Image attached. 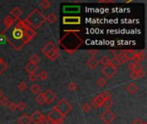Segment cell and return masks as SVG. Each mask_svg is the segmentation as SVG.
Wrapping results in <instances>:
<instances>
[{
  "mask_svg": "<svg viewBox=\"0 0 147 124\" xmlns=\"http://www.w3.org/2000/svg\"><path fill=\"white\" fill-rule=\"evenodd\" d=\"M126 90H127V91H128L131 95H133V94H135V93L137 92V90H138V86L136 85V84L131 83V84H129L128 86L126 87Z\"/></svg>",
  "mask_w": 147,
  "mask_h": 124,
  "instance_id": "19",
  "label": "cell"
},
{
  "mask_svg": "<svg viewBox=\"0 0 147 124\" xmlns=\"http://www.w3.org/2000/svg\"><path fill=\"white\" fill-rule=\"evenodd\" d=\"M115 118V115L110 111L109 109H106L103 113L101 115V119L106 123V124H110Z\"/></svg>",
  "mask_w": 147,
  "mask_h": 124,
  "instance_id": "9",
  "label": "cell"
},
{
  "mask_svg": "<svg viewBox=\"0 0 147 124\" xmlns=\"http://www.w3.org/2000/svg\"><path fill=\"white\" fill-rule=\"evenodd\" d=\"M68 89L70 91L73 92V91H76L77 89V85L75 82H70L69 84H68Z\"/></svg>",
  "mask_w": 147,
  "mask_h": 124,
  "instance_id": "35",
  "label": "cell"
},
{
  "mask_svg": "<svg viewBox=\"0 0 147 124\" xmlns=\"http://www.w3.org/2000/svg\"><path fill=\"white\" fill-rule=\"evenodd\" d=\"M96 83H97V84H98L100 87H103V86H105V85L107 84V80H106L104 78L101 77V78H99L97 79Z\"/></svg>",
  "mask_w": 147,
  "mask_h": 124,
  "instance_id": "33",
  "label": "cell"
},
{
  "mask_svg": "<svg viewBox=\"0 0 147 124\" xmlns=\"http://www.w3.org/2000/svg\"><path fill=\"white\" fill-rule=\"evenodd\" d=\"M26 19L29 22L31 27L34 29L39 28L46 22V16L39 9H33L29 13V15L26 17Z\"/></svg>",
  "mask_w": 147,
  "mask_h": 124,
  "instance_id": "3",
  "label": "cell"
},
{
  "mask_svg": "<svg viewBox=\"0 0 147 124\" xmlns=\"http://www.w3.org/2000/svg\"><path fill=\"white\" fill-rule=\"evenodd\" d=\"M17 87H18V89L21 90V91H25L26 90H27V88H28V85H27V84L25 83V82H20L19 84H18V85H17Z\"/></svg>",
  "mask_w": 147,
  "mask_h": 124,
  "instance_id": "36",
  "label": "cell"
},
{
  "mask_svg": "<svg viewBox=\"0 0 147 124\" xmlns=\"http://www.w3.org/2000/svg\"><path fill=\"white\" fill-rule=\"evenodd\" d=\"M110 65L112 66L115 67V68H118L121 64H120V62H119V59L117 57H113V59H110Z\"/></svg>",
  "mask_w": 147,
  "mask_h": 124,
  "instance_id": "27",
  "label": "cell"
},
{
  "mask_svg": "<svg viewBox=\"0 0 147 124\" xmlns=\"http://www.w3.org/2000/svg\"><path fill=\"white\" fill-rule=\"evenodd\" d=\"M113 100L110 98V99H105V100L103 101L102 106H103L106 109H109V108L113 106Z\"/></svg>",
  "mask_w": 147,
  "mask_h": 124,
  "instance_id": "22",
  "label": "cell"
},
{
  "mask_svg": "<svg viewBox=\"0 0 147 124\" xmlns=\"http://www.w3.org/2000/svg\"><path fill=\"white\" fill-rule=\"evenodd\" d=\"M117 58L119 59V60L120 64H126V63L128 61V60H127V59H126V57L125 56V54H124V52H123V51H121V52H120V53H119V54H118Z\"/></svg>",
  "mask_w": 147,
  "mask_h": 124,
  "instance_id": "26",
  "label": "cell"
},
{
  "mask_svg": "<svg viewBox=\"0 0 147 124\" xmlns=\"http://www.w3.org/2000/svg\"><path fill=\"white\" fill-rule=\"evenodd\" d=\"M144 71V68H143V66L140 65V64H136V65H135V68H134V70L132 71H135L136 73H139V72H141V71Z\"/></svg>",
  "mask_w": 147,
  "mask_h": 124,
  "instance_id": "38",
  "label": "cell"
},
{
  "mask_svg": "<svg viewBox=\"0 0 147 124\" xmlns=\"http://www.w3.org/2000/svg\"><path fill=\"white\" fill-rule=\"evenodd\" d=\"M10 15L12 16V17L15 20H19L20 19V16L21 15V10L19 7H15L10 10Z\"/></svg>",
  "mask_w": 147,
  "mask_h": 124,
  "instance_id": "16",
  "label": "cell"
},
{
  "mask_svg": "<svg viewBox=\"0 0 147 124\" xmlns=\"http://www.w3.org/2000/svg\"><path fill=\"white\" fill-rule=\"evenodd\" d=\"M135 65H136V64H135L134 62H131V63L128 65V69H129L131 71H132L134 70V68H135Z\"/></svg>",
  "mask_w": 147,
  "mask_h": 124,
  "instance_id": "47",
  "label": "cell"
},
{
  "mask_svg": "<svg viewBox=\"0 0 147 124\" xmlns=\"http://www.w3.org/2000/svg\"><path fill=\"white\" fill-rule=\"evenodd\" d=\"M37 78H38V75L35 73V72H33V73H29V76H28V78H29V80L30 81H32V82H34L36 79H37Z\"/></svg>",
  "mask_w": 147,
  "mask_h": 124,
  "instance_id": "41",
  "label": "cell"
},
{
  "mask_svg": "<svg viewBox=\"0 0 147 124\" xmlns=\"http://www.w3.org/2000/svg\"><path fill=\"white\" fill-rule=\"evenodd\" d=\"M7 68H8L7 63H5V62L3 60V59L0 58V76L7 70Z\"/></svg>",
  "mask_w": 147,
  "mask_h": 124,
  "instance_id": "23",
  "label": "cell"
},
{
  "mask_svg": "<svg viewBox=\"0 0 147 124\" xmlns=\"http://www.w3.org/2000/svg\"><path fill=\"white\" fill-rule=\"evenodd\" d=\"M86 65H88V67H89V69L94 70V69H95V68L97 67V65H99V62H98V60H97L95 57H91L90 59H89L87 60Z\"/></svg>",
  "mask_w": 147,
  "mask_h": 124,
  "instance_id": "14",
  "label": "cell"
},
{
  "mask_svg": "<svg viewBox=\"0 0 147 124\" xmlns=\"http://www.w3.org/2000/svg\"><path fill=\"white\" fill-rule=\"evenodd\" d=\"M38 78H40L41 80H46L47 78H48V73L45 71V70H42V71H40V73H39V75H38Z\"/></svg>",
  "mask_w": 147,
  "mask_h": 124,
  "instance_id": "31",
  "label": "cell"
},
{
  "mask_svg": "<svg viewBox=\"0 0 147 124\" xmlns=\"http://www.w3.org/2000/svg\"><path fill=\"white\" fill-rule=\"evenodd\" d=\"M35 101L37 102V103L39 105H43L45 103V97H44V94L43 92L41 93H39L37 95V96L35 97Z\"/></svg>",
  "mask_w": 147,
  "mask_h": 124,
  "instance_id": "20",
  "label": "cell"
},
{
  "mask_svg": "<svg viewBox=\"0 0 147 124\" xmlns=\"http://www.w3.org/2000/svg\"><path fill=\"white\" fill-rule=\"evenodd\" d=\"M15 22V20L9 15H8L7 16H5V18L3 19V23L5 25V28L4 30L1 33V34H3L9 28H10L12 27V25Z\"/></svg>",
  "mask_w": 147,
  "mask_h": 124,
  "instance_id": "12",
  "label": "cell"
},
{
  "mask_svg": "<svg viewBox=\"0 0 147 124\" xmlns=\"http://www.w3.org/2000/svg\"><path fill=\"white\" fill-rule=\"evenodd\" d=\"M100 62L101 63V65H102L103 66H107V65H110V59H109L107 56H103V57L101 59Z\"/></svg>",
  "mask_w": 147,
  "mask_h": 124,
  "instance_id": "29",
  "label": "cell"
},
{
  "mask_svg": "<svg viewBox=\"0 0 147 124\" xmlns=\"http://www.w3.org/2000/svg\"><path fill=\"white\" fill-rule=\"evenodd\" d=\"M80 30H64V35H63L59 40V45L69 53H74L83 44V39L77 34Z\"/></svg>",
  "mask_w": 147,
  "mask_h": 124,
  "instance_id": "2",
  "label": "cell"
},
{
  "mask_svg": "<svg viewBox=\"0 0 147 124\" xmlns=\"http://www.w3.org/2000/svg\"><path fill=\"white\" fill-rule=\"evenodd\" d=\"M16 108H17V107H16V104H15V102H9V110H11V111H15Z\"/></svg>",
  "mask_w": 147,
  "mask_h": 124,
  "instance_id": "42",
  "label": "cell"
},
{
  "mask_svg": "<svg viewBox=\"0 0 147 124\" xmlns=\"http://www.w3.org/2000/svg\"><path fill=\"white\" fill-rule=\"evenodd\" d=\"M91 103H92V106H93L95 108H99L101 107V104H99V103H98L95 99H93V100H92Z\"/></svg>",
  "mask_w": 147,
  "mask_h": 124,
  "instance_id": "43",
  "label": "cell"
},
{
  "mask_svg": "<svg viewBox=\"0 0 147 124\" xmlns=\"http://www.w3.org/2000/svg\"><path fill=\"white\" fill-rule=\"evenodd\" d=\"M45 123H46V124H53V123H52V121H51L49 119H47V118H46Z\"/></svg>",
  "mask_w": 147,
  "mask_h": 124,
  "instance_id": "50",
  "label": "cell"
},
{
  "mask_svg": "<svg viewBox=\"0 0 147 124\" xmlns=\"http://www.w3.org/2000/svg\"><path fill=\"white\" fill-rule=\"evenodd\" d=\"M17 21L16 25L11 30L9 35L6 37V40L15 50L20 51L25 45L33 40L36 32L32 27L26 28L22 23V20L19 19Z\"/></svg>",
  "mask_w": 147,
  "mask_h": 124,
  "instance_id": "1",
  "label": "cell"
},
{
  "mask_svg": "<svg viewBox=\"0 0 147 124\" xmlns=\"http://www.w3.org/2000/svg\"><path fill=\"white\" fill-rule=\"evenodd\" d=\"M97 2L101 3H114L113 0H98Z\"/></svg>",
  "mask_w": 147,
  "mask_h": 124,
  "instance_id": "46",
  "label": "cell"
},
{
  "mask_svg": "<svg viewBox=\"0 0 147 124\" xmlns=\"http://www.w3.org/2000/svg\"><path fill=\"white\" fill-rule=\"evenodd\" d=\"M16 107H17V108H18L20 111H23V110L27 108V105H26V103L23 102H19L16 104Z\"/></svg>",
  "mask_w": 147,
  "mask_h": 124,
  "instance_id": "37",
  "label": "cell"
},
{
  "mask_svg": "<svg viewBox=\"0 0 147 124\" xmlns=\"http://www.w3.org/2000/svg\"><path fill=\"white\" fill-rule=\"evenodd\" d=\"M82 109L84 113H89L90 110H91V105L89 103V102H86L83 105L82 107Z\"/></svg>",
  "mask_w": 147,
  "mask_h": 124,
  "instance_id": "34",
  "label": "cell"
},
{
  "mask_svg": "<svg viewBox=\"0 0 147 124\" xmlns=\"http://www.w3.org/2000/svg\"><path fill=\"white\" fill-rule=\"evenodd\" d=\"M47 119H49L53 124H63L64 123V117L59 114V112L53 108L51 112H49L47 117Z\"/></svg>",
  "mask_w": 147,
  "mask_h": 124,
  "instance_id": "6",
  "label": "cell"
},
{
  "mask_svg": "<svg viewBox=\"0 0 147 124\" xmlns=\"http://www.w3.org/2000/svg\"><path fill=\"white\" fill-rule=\"evenodd\" d=\"M101 72L104 76H106L107 78H112L117 73V68L112 66L111 65H108L107 66H103V68L101 69Z\"/></svg>",
  "mask_w": 147,
  "mask_h": 124,
  "instance_id": "8",
  "label": "cell"
},
{
  "mask_svg": "<svg viewBox=\"0 0 147 124\" xmlns=\"http://www.w3.org/2000/svg\"><path fill=\"white\" fill-rule=\"evenodd\" d=\"M63 23L66 25H77L81 23L80 16H64Z\"/></svg>",
  "mask_w": 147,
  "mask_h": 124,
  "instance_id": "10",
  "label": "cell"
},
{
  "mask_svg": "<svg viewBox=\"0 0 147 124\" xmlns=\"http://www.w3.org/2000/svg\"><path fill=\"white\" fill-rule=\"evenodd\" d=\"M144 122L142 121V120H140L139 118H137L133 122H132V124H144Z\"/></svg>",
  "mask_w": 147,
  "mask_h": 124,
  "instance_id": "48",
  "label": "cell"
},
{
  "mask_svg": "<svg viewBox=\"0 0 147 124\" xmlns=\"http://www.w3.org/2000/svg\"><path fill=\"white\" fill-rule=\"evenodd\" d=\"M0 104L3 107H6V106H9V100L8 99L7 96H3L0 98Z\"/></svg>",
  "mask_w": 147,
  "mask_h": 124,
  "instance_id": "28",
  "label": "cell"
},
{
  "mask_svg": "<svg viewBox=\"0 0 147 124\" xmlns=\"http://www.w3.org/2000/svg\"><path fill=\"white\" fill-rule=\"evenodd\" d=\"M130 78H131L132 79H133V80H135V79L138 78V73H136L135 71H131V73H130Z\"/></svg>",
  "mask_w": 147,
  "mask_h": 124,
  "instance_id": "45",
  "label": "cell"
},
{
  "mask_svg": "<svg viewBox=\"0 0 147 124\" xmlns=\"http://www.w3.org/2000/svg\"><path fill=\"white\" fill-rule=\"evenodd\" d=\"M17 122L19 124H30L31 122V118L30 115L24 113L23 115H21L18 119H17Z\"/></svg>",
  "mask_w": 147,
  "mask_h": 124,
  "instance_id": "13",
  "label": "cell"
},
{
  "mask_svg": "<svg viewBox=\"0 0 147 124\" xmlns=\"http://www.w3.org/2000/svg\"><path fill=\"white\" fill-rule=\"evenodd\" d=\"M80 10V7L78 6H71V8H70L69 6H65L64 7V11L65 12H78Z\"/></svg>",
  "mask_w": 147,
  "mask_h": 124,
  "instance_id": "24",
  "label": "cell"
},
{
  "mask_svg": "<svg viewBox=\"0 0 147 124\" xmlns=\"http://www.w3.org/2000/svg\"><path fill=\"white\" fill-rule=\"evenodd\" d=\"M2 96H3V90L0 89V98H1Z\"/></svg>",
  "mask_w": 147,
  "mask_h": 124,
  "instance_id": "51",
  "label": "cell"
},
{
  "mask_svg": "<svg viewBox=\"0 0 147 124\" xmlns=\"http://www.w3.org/2000/svg\"><path fill=\"white\" fill-rule=\"evenodd\" d=\"M43 94H44V97H45V102H46L48 104L52 103L57 98L56 95L51 90H46L45 92H43Z\"/></svg>",
  "mask_w": 147,
  "mask_h": 124,
  "instance_id": "11",
  "label": "cell"
},
{
  "mask_svg": "<svg viewBox=\"0 0 147 124\" xmlns=\"http://www.w3.org/2000/svg\"><path fill=\"white\" fill-rule=\"evenodd\" d=\"M144 59H145V50L143 49V50H141L140 52L137 53L136 57H135V59H134V61H135L134 63H135V64H139V62L142 61V60H144Z\"/></svg>",
  "mask_w": 147,
  "mask_h": 124,
  "instance_id": "18",
  "label": "cell"
},
{
  "mask_svg": "<svg viewBox=\"0 0 147 124\" xmlns=\"http://www.w3.org/2000/svg\"><path fill=\"white\" fill-rule=\"evenodd\" d=\"M40 90H41V89H40V86L39 84H33L32 87H31V90H32V92H33L34 94H38V93H40Z\"/></svg>",
  "mask_w": 147,
  "mask_h": 124,
  "instance_id": "32",
  "label": "cell"
},
{
  "mask_svg": "<svg viewBox=\"0 0 147 124\" xmlns=\"http://www.w3.org/2000/svg\"><path fill=\"white\" fill-rule=\"evenodd\" d=\"M144 76H145V71H141V72H139L138 74V78H144Z\"/></svg>",
  "mask_w": 147,
  "mask_h": 124,
  "instance_id": "49",
  "label": "cell"
},
{
  "mask_svg": "<svg viewBox=\"0 0 147 124\" xmlns=\"http://www.w3.org/2000/svg\"><path fill=\"white\" fill-rule=\"evenodd\" d=\"M24 69H25L28 73H33V72H35V71L38 69V65L34 64V63H32V62H28V63L25 65Z\"/></svg>",
  "mask_w": 147,
  "mask_h": 124,
  "instance_id": "17",
  "label": "cell"
},
{
  "mask_svg": "<svg viewBox=\"0 0 147 124\" xmlns=\"http://www.w3.org/2000/svg\"><path fill=\"white\" fill-rule=\"evenodd\" d=\"M51 3L48 0H42L41 2H40V6L43 9H48L51 7Z\"/></svg>",
  "mask_w": 147,
  "mask_h": 124,
  "instance_id": "25",
  "label": "cell"
},
{
  "mask_svg": "<svg viewBox=\"0 0 147 124\" xmlns=\"http://www.w3.org/2000/svg\"><path fill=\"white\" fill-rule=\"evenodd\" d=\"M40 61V58L37 55V54H33L31 57H30V59H29V62H32L34 64H38L39 62Z\"/></svg>",
  "mask_w": 147,
  "mask_h": 124,
  "instance_id": "30",
  "label": "cell"
},
{
  "mask_svg": "<svg viewBox=\"0 0 147 124\" xmlns=\"http://www.w3.org/2000/svg\"><path fill=\"white\" fill-rule=\"evenodd\" d=\"M97 53H98V51H97V50H95V49H90V50H89V55H90L91 57H95V56L97 54Z\"/></svg>",
  "mask_w": 147,
  "mask_h": 124,
  "instance_id": "44",
  "label": "cell"
},
{
  "mask_svg": "<svg viewBox=\"0 0 147 124\" xmlns=\"http://www.w3.org/2000/svg\"><path fill=\"white\" fill-rule=\"evenodd\" d=\"M132 2H133L132 0H129V1H126V3H132Z\"/></svg>",
  "mask_w": 147,
  "mask_h": 124,
  "instance_id": "52",
  "label": "cell"
},
{
  "mask_svg": "<svg viewBox=\"0 0 147 124\" xmlns=\"http://www.w3.org/2000/svg\"><path fill=\"white\" fill-rule=\"evenodd\" d=\"M57 16L54 13H50L47 16H46V21H47L49 23H54L57 21Z\"/></svg>",
  "mask_w": 147,
  "mask_h": 124,
  "instance_id": "21",
  "label": "cell"
},
{
  "mask_svg": "<svg viewBox=\"0 0 147 124\" xmlns=\"http://www.w3.org/2000/svg\"><path fill=\"white\" fill-rule=\"evenodd\" d=\"M124 54L125 56L126 57L127 60H134L135 57H136V54H137V52L135 50H132V49H128V50H124Z\"/></svg>",
  "mask_w": 147,
  "mask_h": 124,
  "instance_id": "15",
  "label": "cell"
},
{
  "mask_svg": "<svg viewBox=\"0 0 147 124\" xmlns=\"http://www.w3.org/2000/svg\"><path fill=\"white\" fill-rule=\"evenodd\" d=\"M99 104H101V106H102V103H103V101H104V99H103V97L101 96V94H99V95H97L95 98H94Z\"/></svg>",
  "mask_w": 147,
  "mask_h": 124,
  "instance_id": "40",
  "label": "cell"
},
{
  "mask_svg": "<svg viewBox=\"0 0 147 124\" xmlns=\"http://www.w3.org/2000/svg\"><path fill=\"white\" fill-rule=\"evenodd\" d=\"M58 112L59 114L64 118L66 116V115L68 113H70V111L72 109V105L64 98H62L54 107Z\"/></svg>",
  "mask_w": 147,
  "mask_h": 124,
  "instance_id": "5",
  "label": "cell"
},
{
  "mask_svg": "<svg viewBox=\"0 0 147 124\" xmlns=\"http://www.w3.org/2000/svg\"><path fill=\"white\" fill-rule=\"evenodd\" d=\"M41 52L44 53V55L50 59L51 61H54L56 59H58V57L59 56V52L58 49L56 47V46L51 42L48 41L42 48H41Z\"/></svg>",
  "mask_w": 147,
  "mask_h": 124,
  "instance_id": "4",
  "label": "cell"
},
{
  "mask_svg": "<svg viewBox=\"0 0 147 124\" xmlns=\"http://www.w3.org/2000/svg\"><path fill=\"white\" fill-rule=\"evenodd\" d=\"M101 96L103 97V99H110L111 98V94L107 91V90H105L103 91L102 93H101Z\"/></svg>",
  "mask_w": 147,
  "mask_h": 124,
  "instance_id": "39",
  "label": "cell"
},
{
  "mask_svg": "<svg viewBox=\"0 0 147 124\" xmlns=\"http://www.w3.org/2000/svg\"><path fill=\"white\" fill-rule=\"evenodd\" d=\"M30 118H31V121H33L34 124H41V123H44L45 122L46 117L43 114H41L40 111L35 110L30 115Z\"/></svg>",
  "mask_w": 147,
  "mask_h": 124,
  "instance_id": "7",
  "label": "cell"
}]
</instances>
